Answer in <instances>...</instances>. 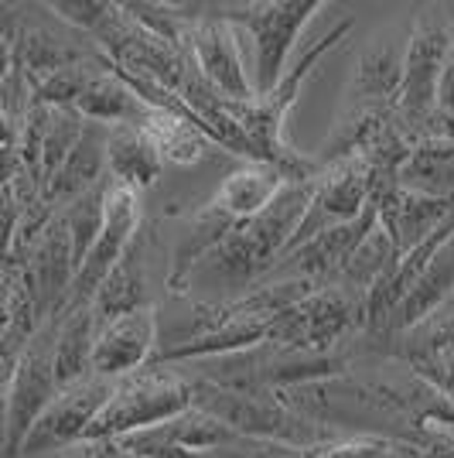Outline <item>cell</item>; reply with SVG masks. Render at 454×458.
Returning <instances> with one entry per match:
<instances>
[{"instance_id":"cell-37","label":"cell","mask_w":454,"mask_h":458,"mask_svg":"<svg viewBox=\"0 0 454 458\" xmlns=\"http://www.w3.org/2000/svg\"><path fill=\"white\" fill-rule=\"evenodd\" d=\"M130 458H137V455H130Z\"/></svg>"},{"instance_id":"cell-12","label":"cell","mask_w":454,"mask_h":458,"mask_svg":"<svg viewBox=\"0 0 454 458\" xmlns=\"http://www.w3.org/2000/svg\"><path fill=\"white\" fill-rule=\"evenodd\" d=\"M157 349H161L157 305L127 311L114 322L99 325L93 349V373L103 380H120L133 369L154 363Z\"/></svg>"},{"instance_id":"cell-9","label":"cell","mask_w":454,"mask_h":458,"mask_svg":"<svg viewBox=\"0 0 454 458\" xmlns=\"http://www.w3.org/2000/svg\"><path fill=\"white\" fill-rule=\"evenodd\" d=\"M373 206V191H369V172H366V161L359 154L356 157H345L339 165H328L315 174V189H311V202L304 212L301 226L290 240V250H298L301 243L322 236L324 229L345 226L352 219H359L362 212ZM284 253V257H287Z\"/></svg>"},{"instance_id":"cell-20","label":"cell","mask_w":454,"mask_h":458,"mask_svg":"<svg viewBox=\"0 0 454 458\" xmlns=\"http://www.w3.org/2000/svg\"><path fill=\"white\" fill-rule=\"evenodd\" d=\"M454 298V233L448 236V243L437 250L431 267L424 270V277L414 284V291L393 308L390 315V328L399 332H414L416 325H424L434 315L441 305H448Z\"/></svg>"},{"instance_id":"cell-11","label":"cell","mask_w":454,"mask_h":458,"mask_svg":"<svg viewBox=\"0 0 454 458\" xmlns=\"http://www.w3.org/2000/svg\"><path fill=\"white\" fill-rule=\"evenodd\" d=\"M232 438H240L232 428H226L219 418L191 403L189 411L174 414L164 424H154L144 431H133L116 445L137 458H206L208 452L223 448Z\"/></svg>"},{"instance_id":"cell-26","label":"cell","mask_w":454,"mask_h":458,"mask_svg":"<svg viewBox=\"0 0 454 458\" xmlns=\"http://www.w3.org/2000/svg\"><path fill=\"white\" fill-rule=\"evenodd\" d=\"M397 257L399 253L393 247V240H390V233L379 226V219H373V226L362 233L356 250L349 253V260H345V267H341L335 284L349 287V291H356L362 298H369L383 284V277L390 274V267L397 264Z\"/></svg>"},{"instance_id":"cell-16","label":"cell","mask_w":454,"mask_h":458,"mask_svg":"<svg viewBox=\"0 0 454 458\" xmlns=\"http://www.w3.org/2000/svg\"><path fill=\"white\" fill-rule=\"evenodd\" d=\"M284 185H290V182L273 165H266V161H247V165L232 168L223 178V185L208 199V206L219 209L232 223H247L253 216H260L284 191Z\"/></svg>"},{"instance_id":"cell-8","label":"cell","mask_w":454,"mask_h":458,"mask_svg":"<svg viewBox=\"0 0 454 458\" xmlns=\"http://www.w3.org/2000/svg\"><path fill=\"white\" fill-rule=\"evenodd\" d=\"M140 219H144V202L140 191L123 185V182H106V209H103V229L99 240L89 250V257L82 260V267L76 270V281L69 291V305H93L96 291L103 284V277L114 270V264L130 250V243L140 233Z\"/></svg>"},{"instance_id":"cell-28","label":"cell","mask_w":454,"mask_h":458,"mask_svg":"<svg viewBox=\"0 0 454 458\" xmlns=\"http://www.w3.org/2000/svg\"><path fill=\"white\" fill-rule=\"evenodd\" d=\"M86 120L76 110H52L48 114V127H45V140H41V168H38V185L45 189L55 172L65 165V157L72 154L79 134H82Z\"/></svg>"},{"instance_id":"cell-13","label":"cell","mask_w":454,"mask_h":458,"mask_svg":"<svg viewBox=\"0 0 454 458\" xmlns=\"http://www.w3.org/2000/svg\"><path fill=\"white\" fill-rule=\"evenodd\" d=\"M24 270L31 277L35 287V301H38L41 318H55L69 305V291L76 281V264H72V243H69V233L65 223L58 219V212L48 219V226L41 229L38 243L31 247Z\"/></svg>"},{"instance_id":"cell-2","label":"cell","mask_w":454,"mask_h":458,"mask_svg":"<svg viewBox=\"0 0 454 458\" xmlns=\"http://www.w3.org/2000/svg\"><path fill=\"white\" fill-rule=\"evenodd\" d=\"M189 380L191 403L208 411L212 418H219L240 438L277 441V445H290L301 452L335 438V428L294 411L287 401H281V394H236V390H223L195 377Z\"/></svg>"},{"instance_id":"cell-25","label":"cell","mask_w":454,"mask_h":458,"mask_svg":"<svg viewBox=\"0 0 454 458\" xmlns=\"http://www.w3.org/2000/svg\"><path fill=\"white\" fill-rule=\"evenodd\" d=\"M72 110L89 123L116 127V123H140L147 114V103L123 82V76H116L110 69V72H99L86 86V93L79 96Z\"/></svg>"},{"instance_id":"cell-23","label":"cell","mask_w":454,"mask_h":458,"mask_svg":"<svg viewBox=\"0 0 454 458\" xmlns=\"http://www.w3.org/2000/svg\"><path fill=\"white\" fill-rule=\"evenodd\" d=\"M144 134L151 137L154 151L161 154L164 165H198L208 151V140L198 127V120L178 110H164V106H147V114L140 120Z\"/></svg>"},{"instance_id":"cell-17","label":"cell","mask_w":454,"mask_h":458,"mask_svg":"<svg viewBox=\"0 0 454 458\" xmlns=\"http://www.w3.org/2000/svg\"><path fill=\"white\" fill-rule=\"evenodd\" d=\"M147 240L144 233H137V240L130 243V250L114 264V270L103 277V284L93 298V311L96 322H114L127 311H137V308L154 305L151 294H147Z\"/></svg>"},{"instance_id":"cell-5","label":"cell","mask_w":454,"mask_h":458,"mask_svg":"<svg viewBox=\"0 0 454 458\" xmlns=\"http://www.w3.org/2000/svg\"><path fill=\"white\" fill-rule=\"evenodd\" d=\"M454 48L451 24L437 18H416L414 31L407 38V55H403V79L397 93V123L410 140L431 137L434 123V89L441 65Z\"/></svg>"},{"instance_id":"cell-36","label":"cell","mask_w":454,"mask_h":458,"mask_svg":"<svg viewBox=\"0 0 454 458\" xmlns=\"http://www.w3.org/2000/svg\"><path fill=\"white\" fill-rule=\"evenodd\" d=\"M7 452V403L0 397V458Z\"/></svg>"},{"instance_id":"cell-27","label":"cell","mask_w":454,"mask_h":458,"mask_svg":"<svg viewBox=\"0 0 454 458\" xmlns=\"http://www.w3.org/2000/svg\"><path fill=\"white\" fill-rule=\"evenodd\" d=\"M110 182V178H106ZM106 182H99L96 189L82 191L76 202H69L65 209H58V219L65 223L69 243H72V264L76 270L82 267V260L89 257V250L99 240L103 229V209H106Z\"/></svg>"},{"instance_id":"cell-6","label":"cell","mask_w":454,"mask_h":458,"mask_svg":"<svg viewBox=\"0 0 454 458\" xmlns=\"http://www.w3.org/2000/svg\"><path fill=\"white\" fill-rule=\"evenodd\" d=\"M55 325V318H48L35 332V339L21 352L18 366H14L11 380H7V390H4V403H7V452H4V458H21V445L28 438L31 424L38 420V414L58 394L55 363H52Z\"/></svg>"},{"instance_id":"cell-24","label":"cell","mask_w":454,"mask_h":458,"mask_svg":"<svg viewBox=\"0 0 454 458\" xmlns=\"http://www.w3.org/2000/svg\"><path fill=\"white\" fill-rule=\"evenodd\" d=\"M79 58L86 55L79 52L76 45H69L62 35L48 31L45 24H21V35L14 41V72L28 86V93L35 86H41L52 72L72 65Z\"/></svg>"},{"instance_id":"cell-19","label":"cell","mask_w":454,"mask_h":458,"mask_svg":"<svg viewBox=\"0 0 454 458\" xmlns=\"http://www.w3.org/2000/svg\"><path fill=\"white\" fill-rule=\"evenodd\" d=\"M397 189L424 199L454 202V140L451 137H424L416 140L397 172Z\"/></svg>"},{"instance_id":"cell-33","label":"cell","mask_w":454,"mask_h":458,"mask_svg":"<svg viewBox=\"0 0 454 458\" xmlns=\"http://www.w3.org/2000/svg\"><path fill=\"white\" fill-rule=\"evenodd\" d=\"M454 123V48L448 52L434 89V123Z\"/></svg>"},{"instance_id":"cell-34","label":"cell","mask_w":454,"mask_h":458,"mask_svg":"<svg viewBox=\"0 0 454 458\" xmlns=\"http://www.w3.org/2000/svg\"><path fill=\"white\" fill-rule=\"evenodd\" d=\"M21 24H24V18H21L18 4H0V41L14 45L21 35Z\"/></svg>"},{"instance_id":"cell-22","label":"cell","mask_w":454,"mask_h":458,"mask_svg":"<svg viewBox=\"0 0 454 458\" xmlns=\"http://www.w3.org/2000/svg\"><path fill=\"white\" fill-rule=\"evenodd\" d=\"M403 55H407V41H373L356 62L349 99L352 103H390L393 106L399 93V79H403Z\"/></svg>"},{"instance_id":"cell-30","label":"cell","mask_w":454,"mask_h":458,"mask_svg":"<svg viewBox=\"0 0 454 458\" xmlns=\"http://www.w3.org/2000/svg\"><path fill=\"white\" fill-rule=\"evenodd\" d=\"M48 11L55 14L58 21L72 24L86 35H99L103 24L116 14V4H106V0H52Z\"/></svg>"},{"instance_id":"cell-21","label":"cell","mask_w":454,"mask_h":458,"mask_svg":"<svg viewBox=\"0 0 454 458\" xmlns=\"http://www.w3.org/2000/svg\"><path fill=\"white\" fill-rule=\"evenodd\" d=\"M161 154L140 123H116L106 131V174L130 189H151L161 174Z\"/></svg>"},{"instance_id":"cell-4","label":"cell","mask_w":454,"mask_h":458,"mask_svg":"<svg viewBox=\"0 0 454 458\" xmlns=\"http://www.w3.org/2000/svg\"><path fill=\"white\" fill-rule=\"evenodd\" d=\"M322 0H256V4H226L215 7L229 24H243L256 45V96L270 93L287 72V58L301 41V31L322 11Z\"/></svg>"},{"instance_id":"cell-14","label":"cell","mask_w":454,"mask_h":458,"mask_svg":"<svg viewBox=\"0 0 454 458\" xmlns=\"http://www.w3.org/2000/svg\"><path fill=\"white\" fill-rule=\"evenodd\" d=\"M106 123H89L82 127L76 148L65 157V165L55 172V178L41 189V199L52 212L65 209L69 202H76L82 191L96 189L99 182H106Z\"/></svg>"},{"instance_id":"cell-35","label":"cell","mask_w":454,"mask_h":458,"mask_svg":"<svg viewBox=\"0 0 454 458\" xmlns=\"http://www.w3.org/2000/svg\"><path fill=\"white\" fill-rule=\"evenodd\" d=\"M14 76V45L11 41H0V86Z\"/></svg>"},{"instance_id":"cell-1","label":"cell","mask_w":454,"mask_h":458,"mask_svg":"<svg viewBox=\"0 0 454 458\" xmlns=\"http://www.w3.org/2000/svg\"><path fill=\"white\" fill-rule=\"evenodd\" d=\"M191 407V380L178 366L147 363L114 380L106 403L99 407L82 445L89 441H120L154 424H164Z\"/></svg>"},{"instance_id":"cell-3","label":"cell","mask_w":454,"mask_h":458,"mask_svg":"<svg viewBox=\"0 0 454 458\" xmlns=\"http://www.w3.org/2000/svg\"><path fill=\"white\" fill-rule=\"evenodd\" d=\"M366 322V298L341 284H328L266 322L264 345L287 352H332Z\"/></svg>"},{"instance_id":"cell-10","label":"cell","mask_w":454,"mask_h":458,"mask_svg":"<svg viewBox=\"0 0 454 458\" xmlns=\"http://www.w3.org/2000/svg\"><path fill=\"white\" fill-rule=\"evenodd\" d=\"M114 390V380L103 377H86V380L72 383L65 390H58L52 403L38 414V420L31 424L28 438L21 445V458L45 455V452H58V448H72L82 445L89 424L96 420L99 407L106 403Z\"/></svg>"},{"instance_id":"cell-7","label":"cell","mask_w":454,"mask_h":458,"mask_svg":"<svg viewBox=\"0 0 454 458\" xmlns=\"http://www.w3.org/2000/svg\"><path fill=\"white\" fill-rule=\"evenodd\" d=\"M208 14H198L185 28V52H189L195 72L212 86V93L226 103H249L256 99L253 76L243 65L236 24L215 14V7H206Z\"/></svg>"},{"instance_id":"cell-31","label":"cell","mask_w":454,"mask_h":458,"mask_svg":"<svg viewBox=\"0 0 454 458\" xmlns=\"http://www.w3.org/2000/svg\"><path fill=\"white\" fill-rule=\"evenodd\" d=\"M397 438L386 435H352V438H332L307 448V458H386Z\"/></svg>"},{"instance_id":"cell-18","label":"cell","mask_w":454,"mask_h":458,"mask_svg":"<svg viewBox=\"0 0 454 458\" xmlns=\"http://www.w3.org/2000/svg\"><path fill=\"white\" fill-rule=\"evenodd\" d=\"M55 352H52V363H55V383L58 390L72 386V383L93 377V349H96V322L93 305H76L65 308L62 315H55Z\"/></svg>"},{"instance_id":"cell-15","label":"cell","mask_w":454,"mask_h":458,"mask_svg":"<svg viewBox=\"0 0 454 458\" xmlns=\"http://www.w3.org/2000/svg\"><path fill=\"white\" fill-rule=\"evenodd\" d=\"M454 216V202L444 199H424L407 189H393L376 202L379 226L390 233L397 253H407L420 240H427L434 229H441Z\"/></svg>"},{"instance_id":"cell-32","label":"cell","mask_w":454,"mask_h":458,"mask_svg":"<svg viewBox=\"0 0 454 458\" xmlns=\"http://www.w3.org/2000/svg\"><path fill=\"white\" fill-rule=\"evenodd\" d=\"M206 458H307V452L277 445V441H256V438H232L229 445L208 452Z\"/></svg>"},{"instance_id":"cell-29","label":"cell","mask_w":454,"mask_h":458,"mask_svg":"<svg viewBox=\"0 0 454 458\" xmlns=\"http://www.w3.org/2000/svg\"><path fill=\"white\" fill-rule=\"evenodd\" d=\"M96 76H99V72H96L93 62H89V58H79V62H72V65H65V69L52 72L41 86H35V89L28 93V103L52 106V110H72L76 99L86 93V86H89Z\"/></svg>"}]
</instances>
